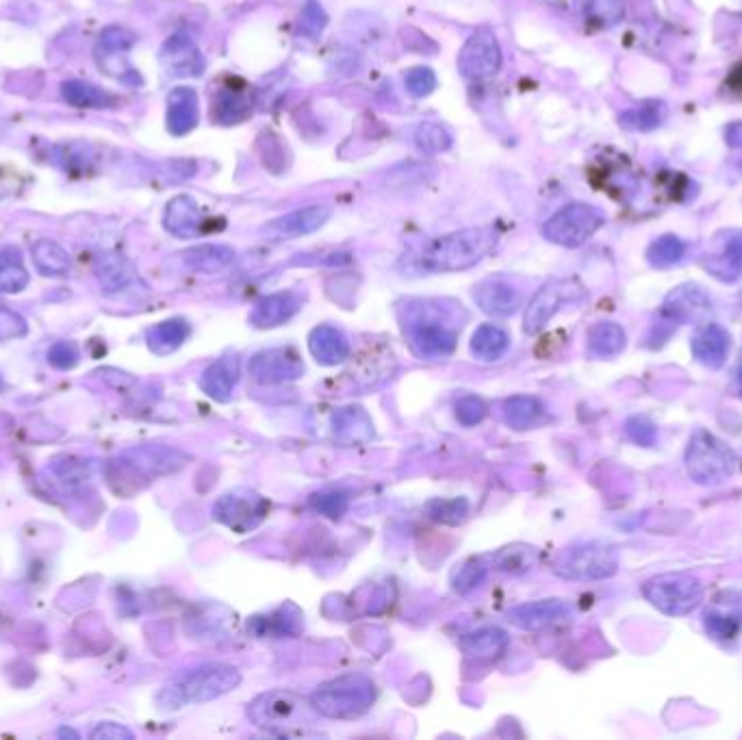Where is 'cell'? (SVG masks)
<instances>
[{
  "instance_id": "1",
  "label": "cell",
  "mask_w": 742,
  "mask_h": 740,
  "mask_svg": "<svg viewBox=\"0 0 742 740\" xmlns=\"http://www.w3.org/2000/svg\"><path fill=\"white\" fill-rule=\"evenodd\" d=\"M465 320L467 315L460 304L450 300H406L400 306L404 337L421 361L452 356Z\"/></svg>"
},
{
  "instance_id": "2",
  "label": "cell",
  "mask_w": 742,
  "mask_h": 740,
  "mask_svg": "<svg viewBox=\"0 0 742 740\" xmlns=\"http://www.w3.org/2000/svg\"><path fill=\"white\" fill-rule=\"evenodd\" d=\"M497 241L500 235L493 226L463 228L428 244L419 265L428 272H465L489 257Z\"/></svg>"
},
{
  "instance_id": "3",
  "label": "cell",
  "mask_w": 742,
  "mask_h": 740,
  "mask_svg": "<svg viewBox=\"0 0 742 740\" xmlns=\"http://www.w3.org/2000/svg\"><path fill=\"white\" fill-rule=\"evenodd\" d=\"M317 714L319 712L315 710L311 699L285 691V688L261 693L248 706V719L254 725L283 736L304 732L306 727H311L317 721Z\"/></svg>"
},
{
  "instance_id": "4",
  "label": "cell",
  "mask_w": 742,
  "mask_h": 740,
  "mask_svg": "<svg viewBox=\"0 0 742 740\" xmlns=\"http://www.w3.org/2000/svg\"><path fill=\"white\" fill-rule=\"evenodd\" d=\"M241 684V673L230 665H207L187 673L185 678L165 686L157 695V706L165 712L185 708L189 704H207L222 697Z\"/></svg>"
},
{
  "instance_id": "5",
  "label": "cell",
  "mask_w": 742,
  "mask_h": 740,
  "mask_svg": "<svg viewBox=\"0 0 742 740\" xmlns=\"http://www.w3.org/2000/svg\"><path fill=\"white\" fill-rule=\"evenodd\" d=\"M319 717L354 721L371 710L376 701V684L365 673H348L317 688L311 697Z\"/></svg>"
},
{
  "instance_id": "6",
  "label": "cell",
  "mask_w": 742,
  "mask_h": 740,
  "mask_svg": "<svg viewBox=\"0 0 742 740\" xmlns=\"http://www.w3.org/2000/svg\"><path fill=\"white\" fill-rule=\"evenodd\" d=\"M738 467L736 452L712 432L699 428L688 441L686 471L701 487H719L734 476Z\"/></svg>"
},
{
  "instance_id": "7",
  "label": "cell",
  "mask_w": 742,
  "mask_h": 740,
  "mask_svg": "<svg viewBox=\"0 0 742 740\" xmlns=\"http://www.w3.org/2000/svg\"><path fill=\"white\" fill-rule=\"evenodd\" d=\"M619 569L617 547L606 541H586L562 550L554 563V573L565 580L595 582L612 578Z\"/></svg>"
},
{
  "instance_id": "8",
  "label": "cell",
  "mask_w": 742,
  "mask_h": 740,
  "mask_svg": "<svg viewBox=\"0 0 742 740\" xmlns=\"http://www.w3.org/2000/svg\"><path fill=\"white\" fill-rule=\"evenodd\" d=\"M647 602L669 617H686L703 599V584L693 573H662L643 584Z\"/></svg>"
},
{
  "instance_id": "9",
  "label": "cell",
  "mask_w": 742,
  "mask_h": 740,
  "mask_svg": "<svg viewBox=\"0 0 742 740\" xmlns=\"http://www.w3.org/2000/svg\"><path fill=\"white\" fill-rule=\"evenodd\" d=\"M606 222V215L593 204L571 202L543 224V237L562 248H580Z\"/></svg>"
},
{
  "instance_id": "10",
  "label": "cell",
  "mask_w": 742,
  "mask_h": 740,
  "mask_svg": "<svg viewBox=\"0 0 742 740\" xmlns=\"http://www.w3.org/2000/svg\"><path fill=\"white\" fill-rule=\"evenodd\" d=\"M586 298V289L571 278L549 280L528 302L526 317H523V330L528 335H539L541 330L565 309L567 304H578Z\"/></svg>"
},
{
  "instance_id": "11",
  "label": "cell",
  "mask_w": 742,
  "mask_h": 740,
  "mask_svg": "<svg viewBox=\"0 0 742 740\" xmlns=\"http://www.w3.org/2000/svg\"><path fill=\"white\" fill-rule=\"evenodd\" d=\"M267 513H270V502L261 493L250 489L230 491L213 506V519L237 534H248L259 528Z\"/></svg>"
},
{
  "instance_id": "12",
  "label": "cell",
  "mask_w": 742,
  "mask_h": 740,
  "mask_svg": "<svg viewBox=\"0 0 742 740\" xmlns=\"http://www.w3.org/2000/svg\"><path fill=\"white\" fill-rule=\"evenodd\" d=\"M502 68V48L495 33L489 29H478L467 37L465 46L460 48L458 70L469 81H486L500 72Z\"/></svg>"
},
{
  "instance_id": "13",
  "label": "cell",
  "mask_w": 742,
  "mask_h": 740,
  "mask_svg": "<svg viewBox=\"0 0 742 740\" xmlns=\"http://www.w3.org/2000/svg\"><path fill=\"white\" fill-rule=\"evenodd\" d=\"M135 42L137 35L129 29L118 27V24H111V27L102 29L96 44V61L102 72H107L113 79L129 85L142 83L137 70H133L126 61H120V57H124V53H129Z\"/></svg>"
},
{
  "instance_id": "14",
  "label": "cell",
  "mask_w": 742,
  "mask_h": 740,
  "mask_svg": "<svg viewBox=\"0 0 742 740\" xmlns=\"http://www.w3.org/2000/svg\"><path fill=\"white\" fill-rule=\"evenodd\" d=\"M250 376L261 385H285L304 376V361L293 348H272L250 359Z\"/></svg>"
},
{
  "instance_id": "15",
  "label": "cell",
  "mask_w": 742,
  "mask_h": 740,
  "mask_svg": "<svg viewBox=\"0 0 742 740\" xmlns=\"http://www.w3.org/2000/svg\"><path fill=\"white\" fill-rule=\"evenodd\" d=\"M571 617H573V610L565 599H541V602L521 604L506 612V621L526 632H539L545 628H552V625L565 623Z\"/></svg>"
},
{
  "instance_id": "16",
  "label": "cell",
  "mask_w": 742,
  "mask_h": 740,
  "mask_svg": "<svg viewBox=\"0 0 742 740\" xmlns=\"http://www.w3.org/2000/svg\"><path fill=\"white\" fill-rule=\"evenodd\" d=\"M161 66L170 76H200L204 72V57L196 40L187 33H176L161 46Z\"/></svg>"
},
{
  "instance_id": "17",
  "label": "cell",
  "mask_w": 742,
  "mask_h": 740,
  "mask_svg": "<svg viewBox=\"0 0 742 740\" xmlns=\"http://www.w3.org/2000/svg\"><path fill=\"white\" fill-rule=\"evenodd\" d=\"M703 267L723 283H736L742 276V231L716 235L714 248L703 259Z\"/></svg>"
},
{
  "instance_id": "18",
  "label": "cell",
  "mask_w": 742,
  "mask_h": 740,
  "mask_svg": "<svg viewBox=\"0 0 742 740\" xmlns=\"http://www.w3.org/2000/svg\"><path fill=\"white\" fill-rule=\"evenodd\" d=\"M330 218V209L324 207V204H313V207H304L298 211H291L287 215H280V218L272 220L270 224H265L263 235L267 239H296L311 235L319 231Z\"/></svg>"
},
{
  "instance_id": "19",
  "label": "cell",
  "mask_w": 742,
  "mask_h": 740,
  "mask_svg": "<svg viewBox=\"0 0 742 740\" xmlns=\"http://www.w3.org/2000/svg\"><path fill=\"white\" fill-rule=\"evenodd\" d=\"M302 309V296L296 291H278L261 298L250 313V324L259 330H270L287 324Z\"/></svg>"
},
{
  "instance_id": "20",
  "label": "cell",
  "mask_w": 742,
  "mask_h": 740,
  "mask_svg": "<svg viewBox=\"0 0 742 740\" xmlns=\"http://www.w3.org/2000/svg\"><path fill=\"white\" fill-rule=\"evenodd\" d=\"M473 296H476L480 309L486 315H493V317L515 315L523 304L521 291L504 278L482 280V283L476 287V291H473Z\"/></svg>"
},
{
  "instance_id": "21",
  "label": "cell",
  "mask_w": 742,
  "mask_h": 740,
  "mask_svg": "<svg viewBox=\"0 0 742 740\" xmlns=\"http://www.w3.org/2000/svg\"><path fill=\"white\" fill-rule=\"evenodd\" d=\"M708 309H710V298L706 296V291L699 289L697 285H682L675 291H671L669 298L664 300L662 311H660L662 324L658 326L669 324L673 330V326L677 328L688 320H695L697 315H701Z\"/></svg>"
},
{
  "instance_id": "22",
  "label": "cell",
  "mask_w": 742,
  "mask_h": 740,
  "mask_svg": "<svg viewBox=\"0 0 742 740\" xmlns=\"http://www.w3.org/2000/svg\"><path fill=\"white\" fill-rule=\"evenodd\" d=\"M309 350L311 356L324 367H335L341 365L343 361L350 359V339L345 337V333L337 326L322 324L311 330L309 335Z\"/></svg>"
},
{
  "instance_id": "23",
  "label": "cell",
  "mask_w": 742,
  "mask_h": 740,
  "mask_svg": "<svg viewBox=\"0 0 742 740\" xmlns=\"http://www.w3.org/2000/svg\"><path fill=\"white\" fill-rule=\"evenodd\" d=\"M241 369L235 354H226L204 369L200 376V389L215 402H230L239 382Z\"/></svg>"
},
{
  "instance_id": "24",
  "label": "cell",
  "mask_w": 742,
  "mask_h": 740,
  "mask_svg": "<svg viewBox=\"0 0 742 740\" xmlns=\"http://www.w3.org/2000/svg\"><path fill=\"white\" fill-rule=\"evenodd\" d=\"M690 350L701 365L719 369L725 365L729 350H732V335L721 324H706L695 333Z\"/></svg>"
},
{
  "instance_id": "25",
  "label": "cell",
  "mask_w": 742,
  "mask_h": 740,
  "mask_svg": "<svg viewBox=\"0 0 742 740\" xmlns=\"http://www.w3.org/2000/svg\"><path fill=\"white\" fill-rule=\"evenodd\" d=\"M165 231L174 237L191 239L198 237L204 228V213L200 204L191 196H176L168 202L163 215Z\"/></svg>"
},
{
  "instance_id": "26",
  "label": "cell",
  "mask_w": 742,
  "mask_h": 740,
  "mask_svg": "<svg viewBox=\"0 0 742 740\" xmlns=\"http://www.w3.org/2000/svg\"><path fill=\"white\" fill-rule=\"evenodd\" d=\"M332 439L341 445H365L374 439V421L361 406H345L332 415Z\"/></svg>"
},
{
  "instance_id": "27",
  "label": "cell",
  "mask_w": 742,
  "mask_h": 740,
  "mask_svg": "<svg viewBox=\"0 0 742 740\" xmlns=\"http://www.w3.org/2000/svg\"><path fill=\"white\" fill-rule=\"evenodd\" d=\"M198 94L191 87H176L168 94V131L176 137L187 135L194 131L200 120V109H198Z\"/></svg>"
},
{
  "instance_id": "28",
  "label": "cell",
  "mask_w": 742,
  "mask_h": 740,
  "mask_svg": "<svg viewBox=\"0 0 742 740\" xmlns=\"http://www.w3.org/2000/svg\"><path fill=\"white\" fill-rule=\"evenodd\" d=\"M94 272L105 293H120L137 280L133 263L120 252H102L94 263Z\"/></svg>"
},
{
  "instance_id": "29",
  "label": "cell",
  "mask_w": 742,
  "mask_h": 740,
  "mask_svg": "<svg viewBox=\"0 0 742 740\" xmlns=\"http://www.w3.org/2000/svg\"><path fill=\"white\" fill-rule=\"evenodd\" d=\"M502 415L506 426L513 430H532L547 421V408L536 395H513L504 400Z\"/></svg>"
},
{
  "instance_id": "30",
  "label": "cell",
  "mask_w": 742,
  "mask_h": 740,
  "mask_svg": "<svg viewBox=\"0 0 742 740\" xmlns=\"http://www.w3.org/2000/svg\"><path fill=\"white\" fill-rule=\"evenodd\" d=\"M510 645V636L502 628H482L465 634L460 639V649L473 660L500 658Z\"/></svg>"
},
{
  "instance_id": "31",
  "label": "cell",
  "mask_w": 742,
  "mask_h": 740,
  "mask_svg": "<svg viewBox=\"0 0 742 740\" xmlns=\"http://www.w3.org/2000/svg\"><path fill=\"white\" fill-rule=\"evenodd\" d=\"M181 261L191 272L217 274L235 261V250L224 244H204L185 250L181 254Z\"/></svg>"
},
{
  "instance_id": "32",
  "label": "cell",
  "mask_w": 742,
  "mask_h": 740,
  "mask_svg": "<svg viewBox=\"0 0 742 740\" xmlns=\"http://www.w3.org/2000/svg\"><path fill=\"white\" fill-rule=\"evenodd\" d=\"M625 330L617 322H599L586 335V350L593 359L606 361L619 356L625 348Z\"/></svg>"
},
{
  "instance_id": "33",
  "label": "cell",
  "mask_w": 742,
  "mask_h": 740,
  "mask_svg": "<svg viewBox=\"0 0 742 740\" xmlns=\"http://www.w3.org/2000/svg\"><path fill=\"white\" fill-rule=\"evenodd\" d=\"M191 335V326L183 317H172L157 326H152L146 333V343L150 352L157 356H168L176 352Z\"/></svg>"
},
{
  "instance_id": "34",
  "label": "cell",
  "mask_w": 742,
  "mask_h": 740,
  "mask_svg": "<svg viewBox=\"0 0 742 740\" xmlns=\"http://www.w3.org/2000/svg\"><path fill=\"white\" fill-rule=\"evenodd\" d=\"M61 96L74 109H113L118 105V98L109 94L107 89L76 79L61 85Z\"/></svg>"
},
{
  "instance_id": "35",
  "label": "cell",
  "mask_w": 742,
  "mask_h": 740,
  "mask_svg": "<svg viewBox=\"0 0 742 740\" xmlns=\"http://www.w3.org/2000/svg\"><path fill=\"white\" fill-rule=\"evenodd\" d=\"M471 354L482 363H495L510 350V335L497 324H482L471 337Z\"/></svg>"
},
{
  "instance_id": "36",
  "label": "cell",
  "mask_w": 742,
  "mask_h": 740,
  "mask_svg": "<svg viewBox=\"0 0 742 740\" xmlns=\"http://www.w3.org/2000/svg\"><path fill=\"white\" fill-rule=\"evenodd\" d=\"M248 630L257 636H296L302 630V615L296 606L287 604L267 617H254L248 623Z\"/></svg>"
},
{
  "instance_id": "37",
  "label": "cell",
  "mask_w": 742,
  "mask_h": 740,
  "mask_svg": "<svg viewBox=\"0 0 742 740\" xmlns=\"http://www.w3.org/2000/svg\"><path fill=\"white\" fill-rule=\"evenodd\" d=\"M31 254H33L35 270L40 272L42 276L59 278V276L70 274L72 259H70L68 250L63 248L61 244H57V241H53V239H37L35 244H33V248H31Z\"/></svg>"
},
{
  "instance_id": "38",
  "label": "cell",
  "mask_w": 742,
  "mask_h": 740,
  "mask_svg": "<svg viewBox=\"0 0 742 740\" xmlns=\"http://www.w3.org/2000/svg\"><path fill=\"white\" fill-rule=\"evenodd\" d=\"M131 456H135V465L142 469H150L155 474H172L185 467L187 456L172 448H161V445H150V448H139L133 450Z\"/></svg>"
},
{
  "instance_id": "39",
  "label": "cell",
  "mask_w": 742,
  "mask_h": 740,
  "mask_svg": "<svg viewBox=\"0 0 742 740\" xmlns=\"http://www.w3.org/2000/svg\"><path fill=\"white\" fill-rule=\"evenodd\" d=\"M29 285V272L24 267L18 248L0 250V293H20Z\"/></svg>"
},
{
  "instance_id": "40",
  "label": "cell",
  "mask_w": 742,
  "mask_h": 740,
  "mask_svg": "<svg viewBox=\"0 0 742 740\" xmlns=\"http://www.w3.org/2000/svg\"><path fill=\"white\" fill-rule=\"evenodd\" d=\"M706 632L716 641H734L742 630L740 608H712L703 617Z\"/></svg>"
},
{
  "instance_id": "41",
  "label": "cell",
  "mask_w": 742,
  "mask_h": 740,
  "mask_svg": "<svg viewBox=\"0 0 742 740\" xmlns=\"http://www.w3.org/2000/svg\"><path fill=\"white\" fill-rule=\"evenodd\" d=\"M536 560H539V552H536L534 547L515 543V545H508V547H504V550L497 552L493 556V565H495V569L513 573V576H519V573L530 571L536 565Z\"/></svg>"
},
{
  "instance_id": "42",
  "label": "cell",
  "mask_w": 742,
  "mask_h": 740,
  "mask_svg": "<svg viewBox=\"0 0 742 740\" xmlns=\"http://www.w3.org/2000/svg\"><path fill=\"white\" fill-rule=\"evenodd\" d=\"M684 254H686V244L680 237L662 235L647 248V261L649 265L658 267V270H667V267L680 263L684 259Z\"/></svg>"
},
{
  "instance_id": "43",
  "label": "cell",
  "mask_w": 742,
  "mask_h": 740,
  "mask_svg": "<svg viewBox=\"0 0 742 740\" xmlns=\"http://www.w3.org/2000/svg\"><path fill=\"white\" fill-rule=\"evenodd\" d=\"M426 515L443 523V526H460L469 515V500L467 497H450V500H430L426 504Z\"/></svg>"
},
{
  "instance_id": "44",
  "label": "cell",
  "mask_w": 742,
  "mask_h": 740,
  "mask_svg": "<svg viewBox=\"0 0 742 740\" xmlns=\"http://www.w3.org/2000/svg\"><path fill=\"white\" fill-rule=\"evenodd\" d=\"M580 7L584 18L599 27H612L623 20L625 14L623 0H580Z\"/></svg>"
},
{
  "instance_id": "45",
  "label": "cell",
  "mask_w": 742,
  "mask_h": 740,
  "mask_svg": "<svg viewBox=\"0 0 742 740\" xmlns=\"http://www.w3.org/2000/svg\"><path fill=\"white\" fill-rule=\"evenodd\" d=\"M452 135L447 133L445 126L434 124V122H424L417 126L415 131V144L419 150L428 152V155H439V152H445L452 148Z\"/></svg>"
},
{
  "instance_id": "46",
  "label": "cell",
  "mask_w": 742,
  "mask_h": 740,
  "mask_svg": "<svg viewBox=\"0 0 742 740\" xmlns=\"http://www.w3.org/2000/svg\"><path fill=\"white\" fill-rule=\"evenodd\" d=\"M664 120V105L660 102H649L643 107H634L621 116V124L630 131H651L660 126Z\"/></svg>"
},
{
  "instance_id": "47",
  "label": "cell",
  "mask_w": 742,
  "mask_h": 740,
  "mask_svg": "<svg viewBox=\"0 0 742 740\" xmlns=\"http://www.w3.org/2000/svg\"><path fill=\"white\" fill-rule=\"evenodd\" d=\"M248 102L237 92H222L213 102V120L222 124H235L248 116Z\"/></svg>"
},
{
  "instance_id": "48",
  "label": "cell",
  "mask_w": 742,
  "mask_h": 740,
  "mask_svg": "<svg viewBox=\"0 0 742 740\" xmlns=\"http://www.w3.org/2000/svg\"><path fill=\"white\" fill-rule=\"evenodd\" d=\"M311 506L317 510L319 515H326L328 519H341L350 508L348 495L341 491H324V493H315L311 495Z\"/></svg>"
},
{
  "instance_id": "49",
  "label": "cell",
  "mask_w": 742,
  "mask_h": 740,
  "mask_svg": "<svg viewBox=\"0 0 742 740\" xmlns=\"http://www.w3.org/2000/svg\"><path fill=\"white\" fill-rule=\"evenodd\" d=\"M625 437L641 448H654L658 441V426L647 415H634L625 421Z\"/></svg>"
},
{
  "instance_id": "50",
  "label": "cell",
  "mask_w": 742,
  "mask_h": 740,
  "mask_svg": "<svg viewBox=\"0 0 742 740\" xmlns=\"http://www.w3.org/2000/svg\"><path fill=\"white\" fill-rule=\"evenodd\" d=\"M404 85L413 98H426L437 89V74L430 68H413L406 72Z\"/></svg>"
},
{
  "instance_id": "51",
  "label": "cell",
  "mask_w": 742,
  "mask_h": 740,
  "mask_svg": "<svg viewBox=\"0 0 742 740\" xmlns=\"http://www.w3.org/2000/svg\"><path fill=\"white\" fill-rule=\"evenodd\" d=\"M328 24V16L324 7L317 3V0H306V5L302 9V16H300V31L311 37V40H315V37L322 33L326 29Z\"/></svg>"
},
{
  "instance_id": "52",
  "label": "cell",
  "mask_w": 742,
  "mask_h": 740,
  "mask_svg": "<svg viewBox=\"0 0 742 740\" xmlns=\"http://www.w3.org/2000/svg\"><path fill=\"white\" fill-rule=\"evenodd\" d=\"M484 578H486V567L482 563H476V560H471V563H465L454 573L452 584L458 593H469L476 589V586H480Z\"/></svg>"
},
{
  "instance_id": "53",
  "label": "cell",
  "mask_w": 742,
  "mask_h": 740,
  "mask_svg": "<svg viewBox=\"0 0 742 740\" xmlns=\"http://www.w3.org/2000/svg\"><path fill=\"white\" fill-rule=\"evenodd\" d=\"M486 404L478 398V395H465V398H460L458 404H456V417L463 426L471 428V426H478L480 421L486 417Z\"/></svg>"
},
{
  "instance_id": "54",
  "label": "cell",
  "mask_w": 742,
  "mask_h": 740,
  "mask_svg": "<svg viewBox=\"0 0 742 740\" xmlns=\"http://www.w3.org/2000/svg\"><path fill=\"white\" fill-rule=\"evenodd\" d=\"M27 320L16 311L0 306V341H14L27 335Z\"/></svg>"
},
{
  "instance_id": "55",
  "label": "cell",
  "mask_w": 742,
  "mask_h": 740,
  "mask_svg": "<svg viewBox=\"0 0 742 740\" xmlns=\"http://www.w3.org/2000/svg\"><path fill=\"white\" fill-rule=\"evenodd\" d=\"M48 363L57 369H72L79 363V348L72 341H57L53 348L48 350Z\"/></svg>"
},
{
  "instance_id": "56",
  "label": "cell",
  "mask_w": 742,
  "mask_h": 740,
  "mask_svg": "<svg viewBox=\"0 0 742 740\" xmlns=\"http://www.w3.org/2000/svg\"><path fill=\"white\" fill-rule=\"evenodd\" d=\"M53 469H55L57 478H59L63 484H66V487H79V484H83L89 476H92V471H89L87 465H83V463H74V461L57 463Z\"/></svg>"
},
{
  "instance_id": "57",
  "label": "cell",
  "mask_w": 742,
  "mask_h": 740,
  "mask_svg": "<svg viewBox=\"0 0 742 740\" xmlns=\"http://www.w3.org/2000/svg\"><path fill=\"white\" fill-rule=\"evenodd\" d=\"M135 734L120 723H100L96 730L92 732V740H133Z\"/></svg>"
},
{
  "instance_id": "58",
  "label": "cell",
  "mask_w": 742,
  "mask_h": 740,
  "mask_svg": "<svg viewBox=\"0 0 742 740\" xmlns=\"http://www.w3.org/2000/svg\"><path fill=\"white\" fill-rule=\"evenodd\" d=\"M736 393H738V398H742V369L736 376Z\"/></svg>"
},
{
  "instance_id": "59",
  "label": "cell",
  "mask_w": 742,
  "mask_h": 740,
  "mask_svg": "<svg viewBox=\"0 0 742 740\" xmlns=\"http://www.w3.org/2000/svg\"><path fill=\"white\" fill-rule=\"evenodd\" d=\"M0 391H3V378H0Z\"/></svg>"
}]
</instances>
